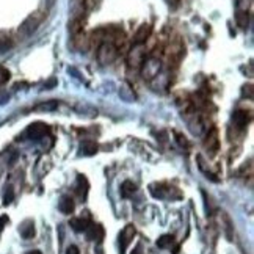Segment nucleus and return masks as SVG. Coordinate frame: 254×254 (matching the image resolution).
Listing matches in <instances>:
<instances>
[{
	"mask_svg": "<svg viewBox=\"0 0 254 254\" xmlns=\"http://www.w3.org/2000/svg\"><path fill=\"white\" fill-rule=\"evenodd\" d=\"M41 22H43V14H40V13L30 14L21 24V27H19V30H17L19 38H21V40H27V38H30L38 30V27L41 25Z\"/></svg>",
	"mask_w": 254,
	"mask_h": 254,
	"instance_id": "f257e3e1",
	"label": "nucleus"
},
{
	"mask_svg": "<svg viewBox=\"0 0 254 254\" xmlns=\"http://www.w3.org/2000/svg\"><path fill=\"white\" fill-rule=\"evenodd\" d=\"M140 71H141V77L144 80H154L162 71V62L155 57L144 58L140 66Z\"/></svg>",
	"mask_w": 254,
	"mask_h": 254,
	"instance_id": "f03ea898",
	"label": "nucleus"
},
{
	"mask_svg": "<svg viewBox=\"0 0 254 254\" xmlns=\"http://www.w3.org/2000/svg\"><path fill=\"white\" fill-rule=\"evenodd\" d=\"M118 57V47L115 46L113 41H104L99 49H97V60L101 64H110Z\"/></svg>",
	"mask_w": 254,
	"mask_h": 254,
	"instance_id": "7ed1b4c3",
	"label": "nucleus"
},
{
	"mask_svg": "<svg viewBox=\"0 0 254 254\" xmlns=\"http://www.w3.org/2000/svg\"><path fill=\"white\" fill-rule=\"evenodd\" d=\"M49 133V126L44 123H33L27 127V130L24 132V136H27L28 140L32 141H38V140H43L44 136Z\"/></svg>",
	"mask_w": 254,
	"mask_h": 254,
	"instance_id": "20e7f679",
	"label": "nucleus"
},
{
	"mask_svg": "<svg viewBox=\"0 0 254 254\" xmlns=\"http://www.w3.org/2000/svg\"><path fill=\"white\" fill-rule=\"evenodd\" d=\"M135 236H136V228L133 224H127V226L123 228V231L120 232V254H126Z\"/></svg>",
	"mask_w": 254,
	"mask_h": 254,
	"instance_id": "39448f33",
	"label": "nucleus"
},
{
	"mask_svg": "<svg viewBox=\"0 0 254 254\" xmlns=\"http://www.w3.org/2000/svg\"><path fill=\"white\" fill-rule=\"evenodd\" d=\"M149 191L155 199H167V198L176 199L173 196V191H178V189H173L167 184H152L149 187Z\"/></svg>",
	"mask_w": 254,
	"mask_h": 254,
	"instance_id": "423d86ee",
	"label": "nucleus"
},
{
	"mask_svg": "<svg viewBox=\"0 0 254 254\" xmlns=\"http://www.w3.org/2000/svg\"><path fill=\"white\" fill-rule=\"evenodd\" d=\"M144 58H146L144 46L143 44H135V47L130 51L129 57H127V63H129L130 67H140Z\"/></svg>",
	"mask_w": 254,
	"mask_h": 254,
	"instance_id": "0eeeda50",
	"label": "nucleus"
},
{
	"mask_svg": "<svg viewBox=\"0 0 254 254\" xmlns=\"http://www.w3.org/2000/svg\"><path fill=\"white\" fill-rule=\"evenodd\" d=\"M204 146H206V149L210 152V155H217L218 149H220V140H218V130L215 129H210L207 136H206V141H204Z\"/></svg>",
	"mask_w": 254,
	"mask_h": 254,
	"instance_id": "6e6552de",
	"label": "nucleus"
},
{
	"mask_svg": "<svg viewBox=\"0 0 254 254\" xmlns=\"http://www.w3.org/2000/svg\"><path fill=\"white\" fill-rule=\"evenodd\" d=\"M232 121H234V126H236L237 129H245V127L248 126V123L251 121V113L247 110H237L232 115Z\"/></svg>",
	"mask_w": 254,
	"mask_h": 254,
	"instance_id": "1a4fd4ad",
	"label": "nucleus"
},
{
	"mask_svg": "<svg viewBox=\"0 0 254 254\" xmlns=\"http://www.w3.org/2000/svg\"><path fill=\"white\" fill-rule=\"evenodd\" d=\"M151 33H152V27L149 24H141L138 27V30H136L135 36H133V43L135 44H144L149 40Z\"/></svg>",
	"mask_w": 254,
	"mask_h": 254,
	"instance_id": "9d476101",
	"label": "nucleus"
},
{
	"mask_svg": "<svg viewBox=\"0 0 254 254\" xmlns=\"http://www.w3.org/2000/svg\"><path fill=\"white\" fill-rule=\"evenodd\" d=\"M104 228L101 226V224H94L91 223L90 226H88L86 229V237L90 240H94V242H102L104 239Z\"/></svg>",
	"mask_w": 254,
	"mask_h": 254,
	"instance_id": "9b49d317",
	"label": "nucleus"
},
{
	"mask_svg": "<svg viewBox=\"0 0 254 254\" xmlns=\"http://www.w3.org/2000/svg\"><path fill=\"white\" fill-rule=\"evenodd\" d=\"M88 189H90V184H88L86 178L83 174L77 176V185H75V193L79 194L80 199H85L88 194Z\"/></svg>",
	"mask_w": 254,
	"mask_h": 254,
	"instance_id": "f8f14e48",
	"label": "nucleus"
},
{
	"mask_svg": "<svg viewBox=\"0 0 254 254\" xmlns=\"http://www.w3.org/2000/svg\"><path fill=\"white\" fill-rule=\"evenodd\" d=\"M69 224H71V228L75 232H86V229L91 224V221L88 218H83V217H77V218H71Z\"/></svg>",
	"mask_w": 254,
	"mask_h": 254,
	"instance_id": "ddd939ff",
	"label": "nucleus"
},
{
	"mask_svg": "<svg viewBox=\"0 0 254 254\" xmlns=\"http://www.w3.org/2000/svg\"><path fill=\"white\" fill-rule=\"evenodd\" d=\"M19 234H21L24 239L35 237V223L32 220H25L24 223H21V226H19Z\"/></svg>",
	"mask_w": 254,
	"mask_h": 254,
	"instance_id": "4468645a",
	"label": "nucleus"
},
{
	"mask_svg": "<svg viewBox=\"0 0 254 254\" xmlns=\"http://www.w3.org/2000/svg\"><path fill=\"white\" fill-rule=\"evenodd\" d=\"M118 93H120V97L124 102H135L136 101V96H135L132 86L129 83H123Z\"/></svg>",
	"mask_w": 254,
	"mask_h": 254,
	"instance_id": "2eb2a0df",
	"label": "nucleus"
},
{
	"mask_svg": "<svg viewBox=\"0 0 254 254\" xmlns=\"http://www.w3.org/2000/svg\"><path fill=\"white\" fill-rule=\"evenodd\" d=\"M58 209H60L63 213L66 215H71L75 209V204H74V199L71 196H63L60 199V202H58Z\"/></svg>",
	"mask_w": 254,
	"mask_h": 254,
	"instance_id": "dca6fc26",
	"label": "nucleus"
},
{
	"mask_svg": "<svg viewBox=\"0 0 254 254\" xmlns=\"http://www.w3.org/2000/svg\"><path fill=\"white\" fill-rule=\"evenodd\" d=\"M17 157V154L14 152H9V151H5L0 154V176L3 174V171L6 170L8 165H11V162Z\"/></svg>",
	"mask_w": 254,
	"mask_h": 254,
	"instance_id": "f3484780",
	"label": "nucleus"
},
{
	"mask_svg": "<svg viewBox=\"0 0 254 254\" xmlns=\"http://www.w3.org/2000/svg\"><path fill=\"white\" fill-rule=\"evenodd\" d=\"M97 144L94 141H83L79 148V154L80 155H86V157H90V155H94L97 154Z\"/></svg>",
	"mask_w": 254,
	"mask_h": 254,
	"instance_id": "a211bd4d",
	"label": "nucleus"
},
{
	"mask_svg": "<svg viewBox=\"0 0 254 254\" xmlns=\"http://www.w3.org/2000/svg\"><path fill=\"white\" fill-rule=\"evenodd\" d=\"M135 191H136V185L132 181H124L121 184V196L123 198H126V199L132 198L135 194Z\"/></svg>",
	"mask_w": 254,
	"mask_h": 254,
	"instance_id": "6ab92c4d",
	"label": "nucleus"
},
{
	"mask_svg": "<svg viewBox=\"0 0 254 254\" xmlns=\"http://www.w3.org/2000/svg\"><path fill=\"white\" fill-rule=\"evenodd\" d=\"M13 47V40L6 32H0V54L8 52Z\"/></svg>",
	"mask_w": 254,
	"mask_h": 254,
	"instance_id": "aec40b11",
	"label": "nucleus"
},
{
	"mask_svg": "<svg viewBox=\"0 0 254 254\" xmlns=\"http://www.w3.org/2000/svg\"><path fill=\"white\" fill-rule=\"evenodd\" d=\"M58 107V101H44V102H40L33 107L35 112H54L57 110Z\"/></svg>",
	"mask_w": 254,
	"mask_h": 254,
	"instance_id": "412c9836",
	"label": "nucleus"
},
{
	"mask_svg": "<svg viewBox=\"0 0 254 254\" xmlns=\"http://www.w3.org/2000/svg\"><path fill=\"white\" fill-rule=\"evenodd\" d=\"M174 245V237L171 236V234H165V236H162L159 240H157V247L165 250V248H171Z\"/></svg>",
	"mask_w": 254,
	"mask_h": 254,
	"instance_id": "4be33fe9",
	"label": "nucleus"
},
{
	"mask_svg": "<svg viewBox=\"0 0 254 254\" xmlns=\"http://www.w3.org/2000/svg\"><path fill=\"white\" fill-rule=\"evenodd\" d=\"M236 19H237V24H239V27H240V28H247V27H248V22H250V14H248L247 11H239V13H237V16H236Z\"/></svg>",
	"mask_w": 254,
	"mask_h": 254,
	"instance_id": "5701e85b",
	"label": "nucleus"
},
{
	"mask_svg": "<svg viewBox=\"0 0 254 254\" xmlns=\"http://www.w3.org/2000/svg\"><path fill=\"white\" fill-rule=\"evenodd\" d=\"M14 199V190L11 185H6L5 187V191H3V206H8V204H11Z\"/></svg>",
	"mask_w": 254,
	"mask_h": 254,
	"instance_id": "b1692460",
	"label": "nucleus"
},
{
	"mask_svg": "<svg viewBox=\"0 0 254 254\" xmlns=\"http://www.w3.org/2000/svg\"><path fill=\"white\" fill-rule=\"evenodd\" d=\"M75 110L79 112L80 115L88 113V112H90V115H91V116H96V115H97V110H96V109H93V107H90V105H86V104H83V105H82V104H80V105H77V107H75Z\"/></svg>",
	"mask_w": 254,
	"mask_h": 254,
	"instance_id": "393cba45",
	"label": "nucleus"
},
{
	"mask_svg": "<svg viewBox=\"0 0 254 254\" xmlns=\"http://www.w3.org/2000/svg\"><path fill=\"white\" fill-rule=\"evenodd\" d=\"M9 77H11V74H9V71L6 69V67L3 64H0V86L5 85L8 80H9Z\"/></svg>",
	"mask_w": 254,
	"mask_h": 254,
	"instance_id": "a878e982",
	"label": "nucleus"
},
{
	"mask_svg": "<svg viewBox=\"0 0 254 254\" xmlns=\"http://www.w3.org/2000/svg\"><path fill=\"white\" fill-rule=\"evenodd\" d=\"M176 138H178V143L181 146H185V148H189V141H187V138H185L184 135H181L179 132H176Z\"/></svg>",
	"mask_w": 254,
	"mask_h": 254,
	"instance_id": "bb28decb",
	"label": "nucleus"
},
{
	"mask_svg": "<svg viewBox=\"0 0 254 254\" xmlns=\"http://www.w3.org/2000/svg\"><path fill=\"white\" fill-rule=\"evenodd\" d=\"M247 93H248L250 99H253V85H245V86H243V96H245Z\"/></svg>",
	"mask_w": 254,
	"mask_h": 254,
	"instance_id": "cd10ccee",
	"label": "nucleus"
},
{
	"mask_svg": "<svg viewBox=\"0 0 254 254\" xmlns=\"http://www.w3.org/2000/svg\"><path fill=\"white\" fill-rule=\"evenodd\" d=\"M9 99V94L8 93H3V91H0V105L2 104H6Z\"/></svg>",
	"mask_w": 254,
	"mask_h": 254,
	"instance_id": "c85d7f7f",
	"label": "nucleus"
},
{
	"mask_svg": "<svg viewBox=\"0 0 254 254\" xmlns=\"http://www.w3.org/2000/svg\"><path fill=\"white\" fill-rule=\"evenodd\" d=\"M66 254H80V251H79V248H77L75 245H71L69 248L66 250Z\"/></svg>",
	"mask_w": 254,
	"mask_h": 254,
	"instance_id": "c756f323",
	"label": "nucleus"
},
{
	"mask_svg": "<svg viewBox=\"0 0 254 254\" xmlns=\"http://www.w3.org/2000/svg\"><path fill=\"white\" fill-rule=\"evenodd\" d=\"M43 2H44V8H46V11H47V9H51V8L54 6L55 0H43Z\"/></svg>",
	"mask_w": 254,
	"mask_h": 254,
	"instance_id": "7c9ffc66",
	"label": "nucleus"
},
{
	"mask_svg": "<svg viewBox=\"0 0 254 254\" xmlns=\"http://www.w3.org/2000/svg\"><path fill=\"white\" fill-rule=\"evenodd\" d=\"M8 223V217L6 215H3V217H0V232L3 231V226Z\"/></svg>",
	"mask_w": 254,
	"mask_h": 254,
	"instance_id": "2f4dec72",
	"label": "nucleus"
},
{
	"mask_svg": "<svg viewBox=\"0 0 254 254\" xmlns=\"http://www.w3.org/2000/svg\"><path fill=\"white\" fill-rule=\"evenodd\" d=\"M130 254H143V247H141V243H138V245L135 247V250H133Z\"/></svg>",
	"mask_w": 254,
	"mask_h": 254,
	"instance_id": "473e14b6",
	"label": "nucleus"
},
{
	"mask_svg": "<svg viewBox=\"0 0 254 254\" xmlns=\"http://www.w3.org/2000/svg\"><path fill=\"white\" fill-rule=\"evenodd\" d=\"M97 5V0H88V8H94Z\"/></svg>",
	"mask_w": 254,
	"mask_h": 254,
	"instance_id": "72a5a7b5",
	"label": "nucleus"
},
{
	"mask_svg": "<svg viewBox=\"0 0 254 254\" xmlns=\"http://www.w3.org/2000/svg\"><path fill=\"white\" fill-rule=\"evenodd\" d=\"M27 254H43L41 251H38V250H33V251H28Z\"/></svg>",
	"mask_w": 254,
	"mask_h": 254,
	"instance_id": "f704fd0d",
	"label": "nucleus"
}]
</instances>
